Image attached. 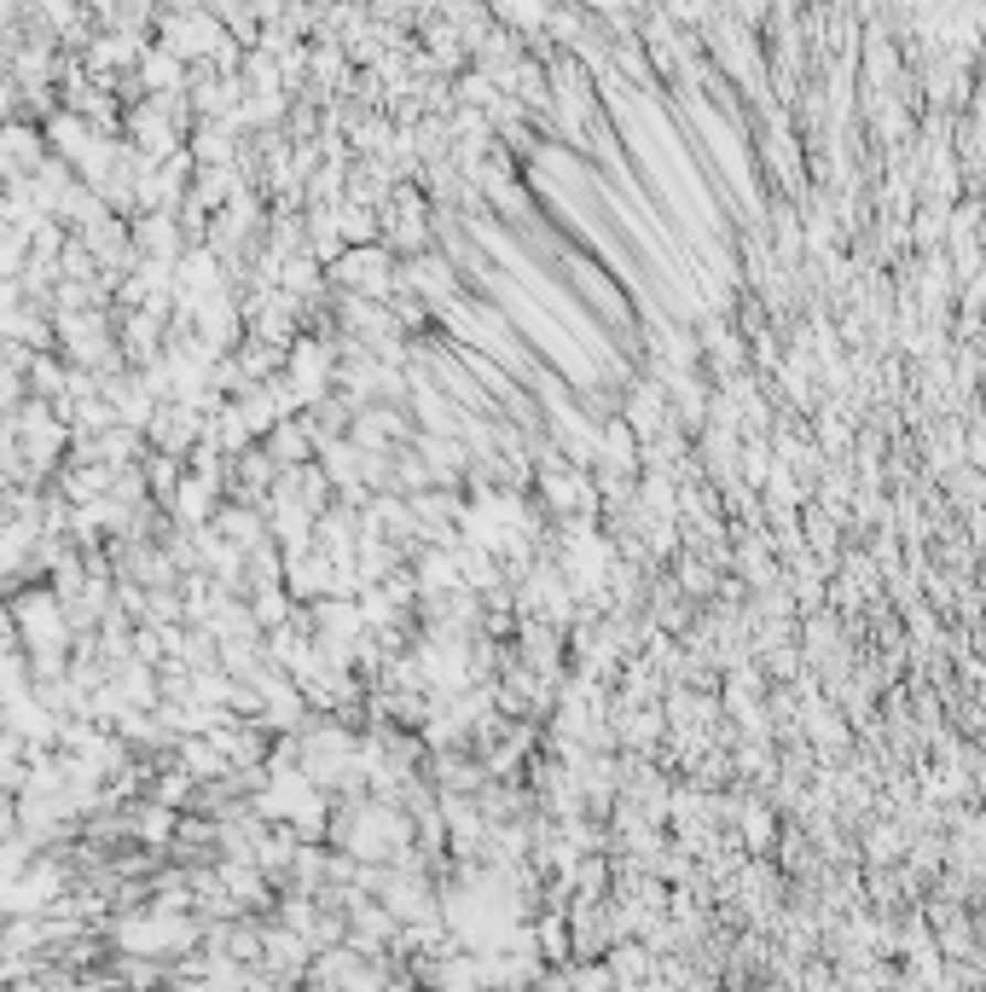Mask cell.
<instances>
[{
	"label": "cell",
	"mask_w": 986,
	"mask_h": 992,
	"mask_svg": "<svg viewBox=\"0 0 986 992\" xmlns=\"http://www.w3.org/2000/svg\"><path fill=\"white\" fill-rule=\"evenodd\" d=\"M146 430H151V441L174 459V454H186V447L204 436V418H197V407H186V401H163V407L151 413Z\"/></svg>",
	"instance_id": "1"
},
{
	"label": "cell",
	"mask_w": 986,
	"mask_h": 992,
	"mask_svg": "<svg viewBox=\"0 0 986 992\" xmlns=\"http://www.w3.org/2000/svg\"><path fill=\"white\" fill-rule=\"evenodd\" d=\"M41 169V134L24 122H0V174L30 180Z\"/></svg>",
	"instance_id": "2"
},
{
	"label": "cell",
	"mask_w": 986,
	"mask_h": 992,
	"mask_svg": "<svg viewBox=\"0 0 986 992\" xmlns=\"http://www.w3.org/2000/svg\"><path fill=\"white\" fill-rule=\"evenodd\" d=\"M140 250H146V256H157V262L181 250V233H174V215H146V221H140Z\"/></svg>",
	"instance_id": "3"
},
{
	"label": "cell",
	"mask_w": 986,
	"mask_h": 992,
	"mask_svg": "<svg viewBox=\"0 0 986 992\" xmlns=\"http://www.w3.org/2000/svg\"><path fill=\"white\" fill-rule=\"evenodd\" d=\"M146 82L157 87V94H174V87H181V58H174L169 47H146Z\"/></svg>",
	"instance_id": "4"
}]
</instances>
